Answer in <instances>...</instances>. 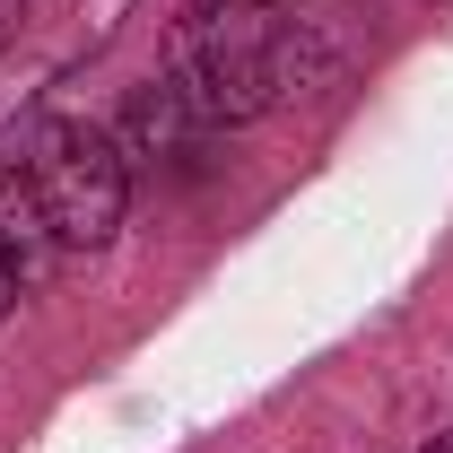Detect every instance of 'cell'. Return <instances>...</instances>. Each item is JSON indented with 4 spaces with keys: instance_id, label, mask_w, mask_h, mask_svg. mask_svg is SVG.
Returning a JSON list of instances; mask_svg holds the SVG:
<instances>
[{
    "instance_id": "6da1fadb",
    "label": "cell",
    "mask_w": 453,
    "mask_h": 453,
    "mask_svg": "<svg viewBox=\"0 0 453 453\" xmlns=\"http://www.w3.org/2000/svg\"><path fill=\"white\" fill-rule=\"evenodd\" d=\"M314 79V53L288 35L280 18H262V9H201L192 18V35H183V61H174V88H183V105L201 113L210 131H244V122H262V113L280 105L288 88H305Z\"/></svg>"
},
{
    "instance_id": "7a4b0ae2",
    "label": "cell",
    "mask_w": 453,
    "mask_h": 453,
    "mask_svg": "<svg viewBox=\"0 0 453 453\" xmlns=\"http://www.w3.org/2000/svg\"><path fill=\"white\" fill-rule=\"evenodd\" d=\"M27 174H35V201L53 219L61 253H105L122 210H131V166L113 149V131L96 122H35L27 131Z\"/></svg>"
},
{
    "instance_id": "3957f363",
    "label": "cell",
    "mask_w": 453,
    "mask_h": 453,
    "mask_svg": "<svg viewBox=\"0 0 453 453\" xmlns=\"http://www.w3.org/2000/svg\"><path fill=\"white\" fill-rule=\"evenodd\" d=\"M201 113L183 105V88L174 79H149V88H131V105L113 122V149H122V166H183V157H201Z\"/></svg>"
},
{
    "instance_id": "277c9868",
    "label": "cell",
    "mask_w": 453,
    "mask_h": 453,
    "mask_svg": "<svg viewBox=\"0 0 453 453\" xmlns=\"http://www.w3.org/2000/svg\"><path fill=\"white\" fill-rule=\"evenodd\" d=\"M0 244H9V262H18V280L35 288L53 271V219H44V201H35V174H27V149H0Z\"/></svg>"
},
{
    "instance_id": "5b68a950",
    "label": "cell",
    "mask_w": 453,
    "mask_h": 453,
    "mask_svg": "<svg viewBox=\"0 0 453 453\" xmlns=\"http://www.w3.org/2000/svg\"><path fill=\"white\" fill-rule=\"evenodd\" d=\"M18 288L27 280H18V262H9V244H0V314H18Z\"/></svg>"
},
{
    "instance_id": "8992f818",
    "label": "cell",
    "mask_w": 453,
    "mask_h": 453,
    "mask_svg": "<svg viewBox=\"0 0 453 453\" xmlns=\"http://www.w3.org/2000/svg\"><path fill=\"white\" fill-rule=\"evenodd\" d=\"M201 9H296V0H201Z\"/></svg>"
},
{
    "instance_id": "52a82bcc",
    "label": "cell",
    "mask_w": 453,
    "mask_h": 453,
    "mask_svg": "<svg viewBox=\"0 0 453 453\" xmlns=\"http://www.w3.org/2000/svg\"><path fill=\"white\" fill-rule=\"evenodd\" d=\"M9 18H18V0H0V35H9Z\"/></svg>"
},
{
    "instance_id": "ba28073f",
    "label": "cell",
    "mask_w": 453,
    "mask_h": 453,
    "mask_svg": "<svg viewBox=\"0 0 453 453\" xmlns=\"http://www.w3.org/2000/svg\"><path fill=\"white\" fill-rule=\"evenodd\" d=\"M427 453H453V436H427Z\"/></svg>"
}]
</instances>
